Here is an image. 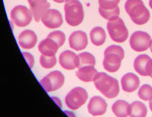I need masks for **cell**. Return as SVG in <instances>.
Here are the masks:
<instances>
[{"instance_id": "obj_1", "label": "cell", "mask_w": 152, "mask_h": 117, "mask_svg": "<svg viewBox=\"0 0 152 117\" xmlns=\"http://www.w3.org/2000/svg\"><path fill=\"white\" fill-rule=\"evenodd\" d=\"M94 86L104 97L113 99L119 95L120 86L118 80L104 72H97L94 79Z\"/></svg>"}, {"instance_id": "obj_2", "label": "cell", "mask_w": 152, "mask_h": 117, "mask_svg": "<svg viewBox=\"0 0 152 117\" xmlns=\"http://www.w3.org/2000/svg\"><path fill=\"white\" fill-rule=\"evenodd\" d=\"M125 9L131 18L132 21L136 25H144L150 18V13L142 0H127Z\"/></svg>"}, {"instance_id": "obj_3", "label": "cell", "mask_w": 152, "mask_h": 117, "mask_svg": "<svg viewBox=\"0 0 152 117\" xmlns=\"http://www.w3.org/2000/svg\"><path fill=\"white\" fill-rule=\"evenodd\" d=\"M125 57L124 49L120 46L112 45L104 50V68L107 72H116L121 67L122 60Z\"/></svg>"}, {"instance_id": "obj_4", "label": "cell", "mask_w": 152, "mask_h": 117, "mask_svg": "<svg viewBox=\"0 0 152 117\" xmlns=\"http://www.w3.org/2000/svg\"><path fill=\"white\" fill-rule=\"evenodd\" d=\"M66 23L71 26H79L84 18L83 6L79 0H67L64 5Z\"/></svg>"}, {"instance_id": "obj_5", "label": "cell", "mask_w": 152, "mask_h": 117, "mask_svg": "<svg viewBox=\"0 0 152 117\" xmlns=\"http://www.w3.org/2000/svg\"><path fill=\"white\" fill-rule=\"evenodd\" d=\"M107 29L111 39L117 43H123L129 37L128 29L125 26L123 19L120 18L119 16L109 21Z\"/></svg>"}, {"instance_id": "obj_6", "label": "cell", "mask_w": 152, "mask_h": 117, "mask_svg": "<svg viewBox=\"0 0 152 117\" xmlns=\"http://www.w3.org/2000/svg\"><path fill=\"white\" fill-rule=\"evenodd\" d=\"M88 94L83 88L77 87L72 89L66 95L65 103L71 110H77L87 101Z\"/></svg>"}, {"instance_id": "obj_7", "label": "cell", "mask_w": 152, "mask_h": 117, "mask_svg": "<svg viewBox=\"0 0 152 117\" xmlns=\"http://www.w3.org/2000/svg\"><path fill=\"white\" fill-rule=\"evenodd\" d=\"M152 39L146 32L137 31L134 32L130 37V46L136 52H143L150 48Z\"/></svg>"}, {"instance_id": "obj_8", "label": "cell", "mask_w": 152, "mask_h": 117, "mask_svg": "<svg viewBox=\"0 0 152 117\" xmlns=\"http://www.w3.org/2000/svg\"><path fill=\"white\" fill-rule=\"evenodd\" d=\"M34 15L31 10L26 8L23 5H18L15 6L10 13V18L13 24L19 28H23L31 24V19H33Z\"/></svg>"}, {"instance_id": "obj_9", "label": "cell", "mask_w": 152, "mask_h": 117, "mask_svg": "<svg viewBox=\"0 0 152 117\" xmlns=\"http://www.w3.org/2000/svg\"><path fill=\"white\" fill-rule=\"evenodd\" d=\"M64 74L59 70H55V71H52L48 75H46L44 79H42L40 84L45 89L46 92L50 93L60 89L64 85Z\"/></svg>"}, {"instance_id": "obj_10", "label": "cell", "mask_w": 152, "mask_h": 117, "mask_svg": "<svg viewBox=\"0 0 152 117\" xmlns=\"http://www.w3.org/2000/svg\"><path fill=\"white\" fill-rule=\"evenodd\" d=\"M119 2L120 0H99V14L107 21L118 18L120 14Z\"/></svg>"}, {"instance_id": "obj_11", "label": "cell", "mask_w": 152, "mask_h": 117, "mask_svg": "<svg viewBox=\"0 0 152 117\" xmlns=\"http://www.w3.org/2000/svg\"><path fill=\"white\" fill-rule=\"evenodd\" d=\"M134 68L139 74L150 77L152 74V58L146 54L139 55L134 60Z\"/></svg>"}, {"instance_id": "obj_12", "label": "cell", "mask_w": 152, "mask_h": 117, "mask_svg": "<svg viewBox=\"0 0 152 117\" xmlns=\"http://www.w3.org/2000/svg\"><path fill=\"white\" fill-rule=\"evenodd\" d=\"M41 21L44 24V26L49 29H57L63 24V18L60 11H58L57 9L51 8L46 11Z\"/></svg>"}, {"instance_id": "obj_13", "label": "cell", "mask_w": 152, "mask_h": 117, "mask_svg": "<svg viewBox=\"0 0 152 117\" xmlns=\"http://www.w3.org/2000/svg\"><path fill=\"white\" fill-rule=\"evenodd\" d=\"M88 112L92 116H102L107 112V104L105 100L102 97L94 96L90 99L89 103L87 106Z\"/></svg>"}, {"instance_id": "obj_14", "label": "cell", "mask_w": 152, "mask_h": 117, "mask_svg": "<svg viewBox=\"0 0 152 117\" xmlns=\"http://www.w3.org/2000/svg\"><path fill=\"white\" fill-rule=\"evenodd\" d=\"M36 21H40L48 9H50V3L47 0H28Z\"/></svg>"}, {"instance_id": "obj_15", "label": "cell", "mask_w": 152, "mask_h": 117, "mask_svg": "<svg viewBox=\"0 0 152 117\" xmlns=\"http://www.w3.org/2000/svg\"><path fill=\"white\" fill-rule=\"evenodd\" d=\"M88 44L87 35L82 31H76L72 33L69 37L70 48L76 51H81L86 48Z\"/></svg>"}, {"instance_id": "obj_16", "label": "cell", "mask_w": 152, "mask_h": 117, "mask_svg": "<svg viewBox=\"0 0 152 117\" xmlns=\"http://www.w3.org/2000/svg\"><path fill=\"white\" fill-rule=\"evenodd\" d=\"M59 63L63 68L67 70H73L77 67L78 55H76L73 51L66 50L59 56Z\"/></svg>"}, {"instance_id": "obj_17", "label": "cell", "mask_w": 152, "mask_h": 117, "mask_svg": "<svg viewBox=\"0 0 152 117\" xmlns=\"http://www.w3.org/2000/svg\"><path fill=\"white\" fill-rule=\"evenodd\" d=\"M38 42V37L36 33L31 30H26L21 32L18 36V44L23 49H31Z\"/></svg>"}, {"instance_id": "obj_18", "label": "cell", "mask_w": 152, "mask_h": 117, "mask_svg": "<svg viewBox=\"0 0 152 117\" xmlns=\"http://www.w3.org/2000/svg\"><path fill=\"white\" fill-rule=\"evenodd\" d=\"M121 86L123 91L127 93H133L140 86V79L136 74L129 72L123 75L121 79Z\"/></svg>"}, {"instance_id": "obj_19", "label": "cell", "mask_w": 152, "mask_h": 117, "mask_svg": "<svg viewBox=\"0 0 152 117\" xmlns=\"http://www.w3.org/2000/svg\"><path fill=\"white\" fill-rule=\"evenodd\" d=\"M59 48L60 47H59L58 44L50 38L45 39V40H43L39 44V51L43 55H48V56L55 55Z\"/></svg>"}, {"instance_id": "obj_20", "label": "cell", "mask_w": 152, "mask_h": 117, "mask_svg": "<svg viewBox=\"0 0 152 117\" xmlns=\"http://www.w3.org/2000/svg\"><path fill=\"white\" fill-rule=\"evenodd\" d=\"M97 74V70L95 69L94 66H82L78 68L76 72V77H78L81 82H94V77Z\"/></svg>"}, {"instance_id": "obj_21", "label": "cell", "mask_w": 152, "mask_h": 117, "mask_svg": "<svg viewBox=\"0 0 152 117\" xmlns=\"http://www.w3.org/2000/svg\"><path fill=\"white\" fill-rule=\"evenodd\" d=\"M113 113L118 117H127L129 116L130 112V104L127 103L124 100H118L113 104L112 107Z\"/></svg>"}, {"instance_id": "obj_22", "label": "cell", "mask_w": 152, "mask_h": 117, "mask_svg": "<svg viewBox=\"0 0 152 117\" xmlns=\"http://www.w3.org/2000/svg\"><path fill=\"white\" fill-rule=\"evenodd\" d=\"M105 32L100 26H95L90 32V41L95 46H102L105 42Z\"/></svg>"}, {"instance_id": "obj_23", "label": "cell", "mask_w": 152, "mask_h": 117, "mask_svg": "<svg viewBox=\"0 0 152 117\" xmlns=\"http://www.w3.org/2000/svg\"><path fill=\"white\" fill-rule=\"evenodd\" d=\"M130 117H145L147 116V107L144 103L139 101H135L130 104Z\"/></svg>"}, {"instance_id": "obj_24", "label": "cell", "mask_w": 152, "mask_h": 117, "mask_svg": "<svg viewBox=\"0 0 152 117\" xmlns=\"http://www.w3.org/2000/svg\"><path fill=\"white\" fill-rule=\"evenodd\" d=\"M82 66H95V58L92 54L88 52H82L78 55L77 68Z\"/></svg>"}, {"instance_id": "obj_25", "label": "cell", "mask_w": 152, "mask_h": 117, "mask_svg": "<svg viewBox=\"0 0 152 117\" xmlns=\"http://www.w3.org/2000/svg\"><path fill=\"white\" fill-rule=\"evenodd\" d=\"M57 63V58L55 55L53 56H48V55H41L40 57V64L42 67L44 68H52L56 65Z\"/></svg>"}, {"instance_id": "obj_26", "label": "cell", "mask_w": 152, "mask_h": 117, "mask_svg": "<svg viewBox=\"0 0 152 117\" xmlns=\"http://www.w3.org/2000/svg\"><path fill=\"white\" fill-rule=\"evenodd\" d=\"M138 96L143 101H150L152 98V87L149 85H143L139 89Z\"/></svg>"}, {"instance_id": "obj_27", "label": "cell", "mask_w": 152, "mask_h": 117, "mask_svg": "<svg viewBox=\"0 0 152 117\" xmlns=\"http://www.w3.org/2000/svg\"><path fill=\"white\" fill-rule=\"evenodd\" d=\"M48 38L52 39L53 41H55L56 43L59 45V47H62L63 44L65 42V35L63 32L61 31H55L52 32L48 35Z\"/></svg>"}, {"instance_id": "obj_28", "label": "cell", "mask_w": 152, "mask_h": 117, "mask_svg": "<svg viewBox=\"0 0 152 117\" xmlns=\"http://www.w3.org/2000/svg\"><path fill=\"white\" fill-rule=\"evenodd\" d=\"M23 55L24 57V59L28 61V64L29 68H33L34 67V64H35V59H34V56L31 54V53H28V52H23Z\"/></svg>"}, {"instance_id": "obj_29", "label": "cell", "mask_w": 152, "mask_h": 117, "mask_svg": "<svg viewBox=\"0 0 152 117\" xmlns=\"http://www.w3.org/2000/svg\"><path fill=\"white\" fill-rule=\"evenodd\" d=\"M55 2H57V3H63V2H66L67 0H54Z\"/></svg>"}, {"instance_id": "obj_30", "label": "cell", "mask_w": 152, "mask_h": 117, "mask_svg": "<svg viewBox=\"0 0 152 117\" xmlns=\"http://www.w3.org/2000/svg\"><path fill=\"white\" fill-rule=\"evenodd\" d=\"M149 108H150V110L152 111V98L150 101H149Z\"/></svg>"}, {"instance_id": "obj_31", "label": "cell", "mask_w": 152, "mask_h": 117, "mask_svg": "<svg viewBox=\"0 0 152 117\" xmlns=\"http://www.w3.org/2000/svg\"><path fill=\"white\" fill-rule=\"evenodd\" d=\"M149 6L152 8V0H149Z\"/></svg>"}, {"instance_id": "obj_32", "label": "cell", "mask_w": 152, "mask_h": 117, "mask_svg": "<svg viewBox=\"0 0 152 117\" xmlns=\"http://www.w3.org/2000/svg\"><path fill=\"white\" fill-rule=\"evenodd\" d=\"M150 50H151V52H152V43H151V46H150Z\"/></svg>"}, {"instance_id": "obj_33", "label": "cell", "mask_w": 152, "mask_h": 117, "mask_svg": "<svg viewBox=\"0 0 152 117\" xmlns=\"http://www.w3.org/2000/svg\"><path fill=\"white\" fill-rule=\"evenodd\" d=\"M150 77H152V74H150Z\"/></svg>"}]
</instances>
